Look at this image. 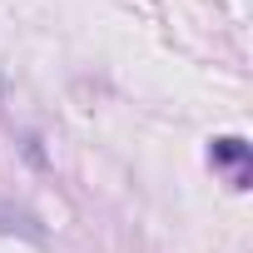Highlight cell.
Segmentation results:
<instances>
[{"label":"cell","instance_id":"6da1fadb","mask_svg":"<svg viewBox=\"0 0 253 253\" xmlns=\"http://www.w3.org/2000/svg\"><path fill=\"white\" fill-rule=\"evenodd\" d=\"M243 159H248L243 139H213V164H243Z\"/></svg>","mask_w":253,"mask_h":253}]
</instances>
